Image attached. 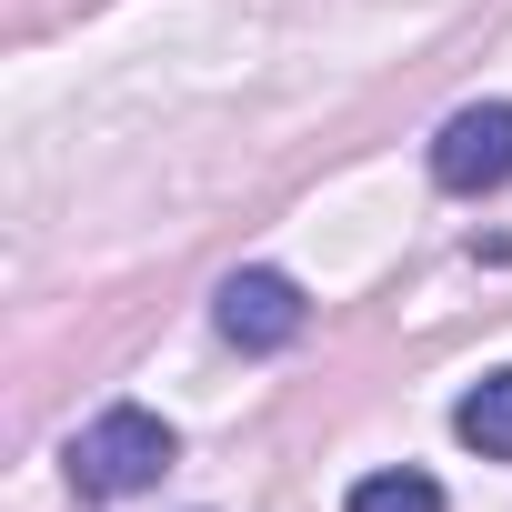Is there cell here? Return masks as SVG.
I'll return each instance as SVG.
<instances>
[{
    "label": "cell",
    "mask_w": 512,
    "mask_h": 512,
    "mask_svg": "<svg viewBox=\"0 0 512 512\" xmlns=\"http://www.w3.org/2000/svg\"><path fill=\"white\" fill-rule=\"evenodd\" d=\"M432 181L462 191V201L502 191V181H512V101H462V111L432 131Z\"/></svg>",
    "instance_id": "7a4b0ae2"
},
{
    "label": "cell",
    "mask_w": 512,
    "mask_h": 512,
    "mask_svg": "<svg viewBox=\"0 0 512 512\" xmlns=\"http://www.w3.org/2000/svg\"><path fill=\"white\" fill-rule=\"evenodd\" d=\"M342 512H452V502H442V482H432V472L392 462V472H362V482L342 492Z\"/></svg>",
    "instance_id": "5b68a950"
},
{
    "label": "cell",
    "mask_w": 512,
    "mask_h": 512,
    "mask_svg": "<svg viewBox=\"0 0 512 512\" xmlns=\"http://www.w3.org/2000/svg\"><path fill=\"white\" fill-rule=\"evenodd\" d=\"M211 322H221V342H241V352H282V342H302L312 302H302L292 272H231V282L211 292Z\"/></svg>",
    "instance_id": "3957f363"
},
{
    "label": "cell",
    "mask_w": 512,
    "mask_h": 512,
    "mask_svg": "<svg viewBox=\"0 0 512 512\" xmlns=\"http://www.w3.org/2000/svg\"><path fill=\"white\" fill-rule=\"evenodd\" d=\"M452 432H462L482 462H512V362H502V372H482V382L452 402Z\"/></svg>",
    "instance_id": "277c9868"
},
{
    "label": "cell",
    "mask_w": 512,
    "mask_h": 512,
    "mask_svg": "<svg viewBox=\"0 0 512 512\" xmlns=\"http://www.w3.org/2000/svg\"><path fill=\"white\" fill-rule=\"evenodd\" d=\"M171 462H181V442H171V422L141 412V402H111L101 422L71 432V492H81V502H131V492H151Z\"/></svg>",
    "instance_id": "6da1fadb"
}]
</instances>
